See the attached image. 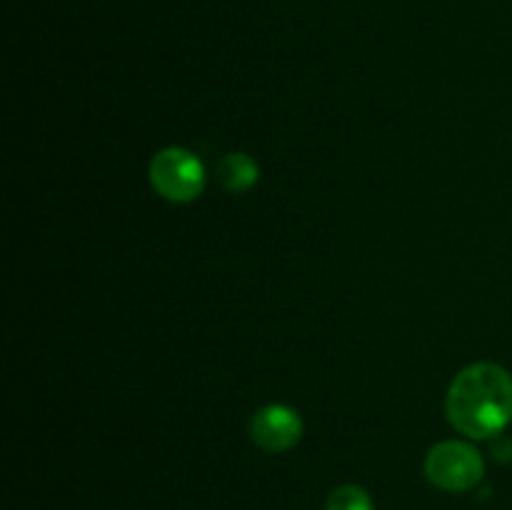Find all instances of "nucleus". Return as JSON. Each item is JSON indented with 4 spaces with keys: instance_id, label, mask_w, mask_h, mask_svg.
<instances>
[{
    "instance_id": "f257e3e1",
    "label": "nucleus",
    "mask_w": 512,
    "mask_h": 510,
    "mask_svg": "<svg viewBox=\"0 0 512 510\" xmlns=\"http://www.w3.org/2000/svg\"><path fill=\"white\" fill-rule=\"evenodd\" d=\"M445 415L468 438H500L512 420V375L498 363L468 365L450 383Z\"/></svg>"
},
{
    "instance_id": "7ed1b4c3",
    "label": "nucleus",
    "mask_w": 512,
    "mask_h": 510,
    "mask_svg": "<svg viewBox=\"0 0 512 510\" xmlns=\"http://www.w3.org/2000/svg\"><path fill=\"white\" fill-rule=\"evenodd\" d=\"M150 185L170 203H193L205 188V165L185 148H165L150 163Z\"/></svg>"
},
{
    "instance_id": "423d86ee",
    "label": "nucleus",
    "mask_w": 512,
    "mask_h": 510,
    "mask_svg": "<svg viewBox=\"0 0 512 510\" xmlns=\"http://www.w3.org/2000/svg\"><path fill=\"white\" fill-rule=\"evenodd\" d=\"M325 510H375L373 498L365 488L360 485H340L325 500Z\"/></svg>"
},
{
    "instance_id": "39448f33",
    "label": "nucleus",
    "mask_w": 512,
    "mask_h": 510,
    "mask_svg": "<svg viewBox=\"0 0 512 510\" xmlns=\"http://www.w3.org/2000/svg\"><path fill=\"white\" fill-rule=\"evenodd\" d=\"M258 163L248 153H228L218 163V180L230 193H245L258 183Z\"/></svg>"
},
{
    "instance_id": "f03ea898",
    "label": "nucleus",
    "mask_w": 512,
    "mask_h": 510,
    "mask_svg": "<svg viewBox=\"0 0 512 510\" xmlns=\"http://www.w3.org/2000/svg\"><path fill=\"white\" fill-rule=\"evenodd\" d=\"M425 478L448 493H465L485 478V460L463 440H443L425 455Z\"/></svg>"
},
{
    "instance_id": "20e7f679",
    "label": "nucleus",
    "mask_w": 512,
    "mask_h": 510,
    "mask_svg": "<svg viewBox=\"0 0 512 510\" xmlns=\"http://www.w3.org/2000/svg\"><path fill=\"white\" fill-rule=\"evenodd\" d=\"M250 438L265 453H285L303 438V418L290 405H265L250 420Z\"/></svg>"
}]
</instances>
